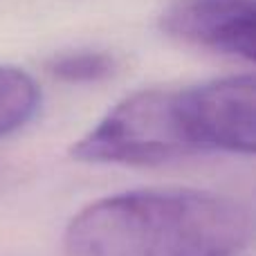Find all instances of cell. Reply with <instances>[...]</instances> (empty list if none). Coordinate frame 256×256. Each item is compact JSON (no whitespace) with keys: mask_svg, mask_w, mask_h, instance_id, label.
Returning a JSON list of instances; mask_svg holds the SVG:
<instances>
[{"mask_svg":"<svg viewBox=\"0 0 256 256\" xmlns=\"http://www.w3.org/2000/svg\"><path fill=\"white\" fill-rule=\"evenodd\" d=\"M252 238L243 202L202 189H137L84 207L66 256H234Z\"/></svg>","mask_w":256,"mask_h":256,"instance_id":"6da1fadb","label":"cell"},{"mask_svg":"<svg viewBox=\"0 0 256 256\" xmlns=\"http://www.w3.org/2000/svg\"><path fill=\"white\" fill-rule=\"evenodd\" d=\"M200 153H225L207 81L130 94L70 148L76 162L117 166H158Z\"/></svg>","mask_w":256,"mask_h":256,"instance_id":"7a4b0ae2","label":"cell"},{"mask_svg":"<svg viewBox=\"0 0 256 256\" xmlns=\"http://www.w3.org/2000/svg\"><path fill=\"white\" fill-rule=\"evenodd\" d=\"M160 30L182 43L254 61V0H180L162 12Z\"/></svg>","mask_w":256,"mask_h":256,"instance_id":"3957f363","label":"cell"},{"mask_svg":"<svg viewBox=\"0 0 256 256\" xmlns=\"http://www.w3.org/2000/svg\"><path fill=\"white\" fill-rule=\"evenodd\" d=\"M40 106V90L25 70L0 63V137L22 128Z\"/></svg>","mask_w":256,"mask_h":256,"instance_id":"277c9868","label":"cell"},{"mask_svg":"<svg viewBox=\"0 0 256 256\" xmlns=\"http://www.w3.org/2000/svg\"><path fill=\"white\" fill-rule=\"evenodd\" d=\"M48 72L63 84H99L117 72V58L99 50H79L50 58Z\"/></svg>","mask_w":256,"mask_h":256,"instance_id":"5b68a950","label":"cell"}]
</instances>
